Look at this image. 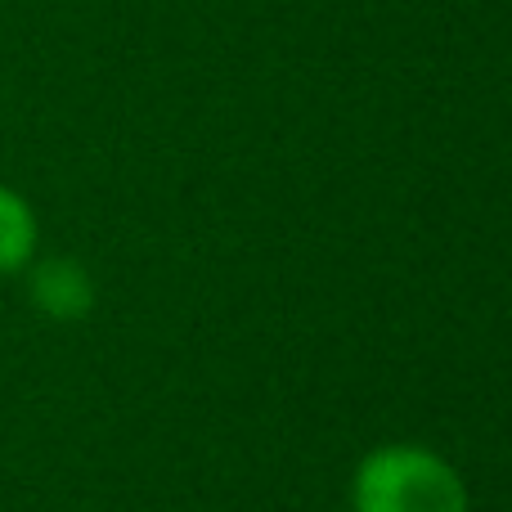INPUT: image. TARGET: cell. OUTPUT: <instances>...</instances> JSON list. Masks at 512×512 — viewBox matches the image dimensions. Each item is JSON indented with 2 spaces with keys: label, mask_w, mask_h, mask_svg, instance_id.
I'll return each instance as SVG.
<instances>
[{
  "label": "cell",
  "mask_w": 512,
  "mask_h": 512,
  "mask_svg": "<svg viewBox=\"0 0 512 512\" xmlns=\"http://www.w3.org/2000/svg\"><path fill=\"white\" fill-rule=\"evenodd\" d=\"M355 512H468L459 472L432 450L387 445L355 472Z\"/></svg>",
  "instance_id": "cell-1"
},
{
  "label": "cell",
  "mask_w": 512,
  "mask_h": 512,
  "mask_svg": "<svg viewBox=\"0 0 512 512\" xmlns=\"http://www.w3.org/2000/svg\"><path fill=\"white\" fill-rule=\"evenodd\" d=\"M32 301L54 319H77L90 310L95 301V288H90L86 270L72 261H45L41 270L32 274Z\"/></svg>",
  "instance_id": "cell-2"
},
{
  "label": "cell",
  "mask_w": 512,
  "mask_h": 512,
  "mask_svg": "<svg viewBox=\"0 0 512 512\" xmlns=\"http://www.w3.org/2000/svg\"><path fill=\"white\" fill-rule=\"evenodd\" d=\"M36 248V221L27 203L9 189H0V274L18 270Z\"/></svg>",
  "instance_id": "cell-3"
}]
</instances>
